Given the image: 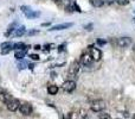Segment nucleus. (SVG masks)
<instances>
[{"mask_svg":"<svg viewBox=\"0 0 135 119\" xmlns=\"http://www.w3.org/2000/svg\"><path fill=\"white\" fill-rule=\"evenodd\" d=\"M10 99H12V96L10 95L9 93H6L5 91L0 89V102H1V104H6Z\"/></svg>","mask_w":135,"mask_h":119,"instance_id":"12","label":"nucleus"},{"mask_svg":"<svg viewBox=\"0 0 135 119\" xmlns=\"http://www.w3.org/2000/svg\"><path fill=\"white\" fill-rule=\"evenodd\" d=\"M73 9H75V11H77V12H82V10L79 9V6L77 5V3H75V1H73Z\"/></svg>","mask_w":135,"mask_h":119,"instance_id":"26","label":"nucleus"},{"mask_svg":"<svg viewBox=\"0 0 135 119\" xmlns=\"http://www.w3.org/2000/svg\"><path fill=\"white\" fill-rule=\"evenodd\" d=\"M25 47H26V45H25V44H24L22 42L14 43V44H13V50H14V51H17V50H20V49H24Z\"/></svg>","mask_w":135,"mask_h":119,"instance_id":"18","label":"nucleus"},{"mask_svg":"<svg viewBox=\"0 0 135 119\" xmlns=\"http://www.w3.org/2000/svg\"><path fill=\"white\" fill-rule=\"evenodd\" d=\"M27 67H28V69H31V70H33L34 64H33V63H28V65H27Z\"/></svg>","mask_w":135,"mask_h":119,"instance_id":"33","label":"nucleus"},{"mask_svg":"<svg viewBox=\"0 0 135 119\" xmlns=\"http://www.w3.org/2000/svg\"><path fill=\"white\" fill-rule=\"evenodd\" d=\"M79 69H81V63H79V61H73V62L70 64V67H69V70H68L69 80H75L76 79Z\"/></svg>","mask_w":135,"mask_h":119,"instance_id":"1","label":"nucleus"},{"mask_svg":"<svg viewBox=\"0 0 135 119\" xmlns=\"http://www.w3.org/2000/svg\"><path fill=\"white\" fill-rule=\"evenodd\" d=\"M73 24L72 23H64V24H58V25H55V26H51L49 29V31H59V30H65V29H69L71 28Z\"/></svg>","mask_w":135,"mask_h":119,"instance_id":"10","label":"nucleus"},{"mask_svg":"<svg viewBox=\"0 0 135 119\" xmlns=\"http://www.w3.org/2000/svg\"><path fill=\"white\" fill-rule=\"evenodd\" d=\"M51 47H52V45H51V44H46V45H44V47H43V48H44V49H43V50H44V51H49V50H50V48H51Z\"/></svg>","mask_w":135,"mask_h":119,"instance_id":"30","label":"nucleus"},{"mask_svg":"<svg viewBox=\"0 0 135 119\" xmlns=\"http://www.w3.org/2000/svg\"><path fill=\"white\" fill-rule=\"evenodd\" d=\"M99 119H113L109 113H100L99 114Z\"/></svg>","mask_w":135,"mask_h":119,"instance_id":"22","label":"nucleus"},{"mask_svg":"<svg viewBox=\"0 0 135 119\" xmlns=\"http://www.w3.org/2000/svg\"><path fill=\"white\" fill-rule=\"evenodd\" d=\"M34 49H36V50H39V49H40V45H34Z\"/></svg>","mask_w":135,"mask_h":119,"instance_id":"35","label":"nucleus"},{"mask_svg":"<svg viewBox=\"0 0 135 119\" xmlns=\"http://www.w3.org/2000/svg\"><path fill=\"white\" fill-rule=\"evenodd\" d=\"M27 50H28V47L26 45L24 49H20V50L14 51V57H16V60H18V61L24 60V57L26 56V51H27Z\"/></svg>","mask_w":135,"mask_h":119,"instance_id":"11","label":"nucleus"},{"mask_svg":"<svg viewBox=\"0 0 135 119\" xmlns=\"http://www.w3.org/2000/svg\"><path fill=\"white\" fill-rule=\"evenodd\" d=\"M104 4H107V5H113V4L115 3V0H103Z\"/></svg>","mask_w":135,"mask_h":119,"instance_id":"29","label":"nucleus"},{"mask_svg":"<svg viewBox=\"0 0 135 119\" xmlns=\"http://www.w3.org/2000/svg\"><path fill=\"white\" fill-rule=\"evenodd\" d=\"M106 107H107L106 102H104L103 100H100V99L94 100V101L91 102V105H90V108H91V111H93V112H97V113L102 112V111H103Z\"/></svg>","mask_w":135,"mask_h":119,"instance_id":"2","label":"nucleus"},{"mask_svg":"<svg viewBox=\"0 0 135 119\" xmlns=\"http://www.w3.org/2000/svg\"><path fill=\"white\" fill-rule=\"evenodd\" d=\"M88 48H89V51H90L89 54L91 56V58H93V61H100L102 58V51L99 48H95L93 44L89 45Z\"/></svg>","mask_w":135,"mask_h":119,"instance_id":"4","label":"nucleus"},{"mask_svg":"<svg viewBox=\"0 0 135 119\" xmlns=\"http://www.w3.org/2000/svg\"><path fill=\"white\" fill-rule=\"evenodd\" d=\"M115 3H117L118 5H121V6H126V5H128L129 0H115Z\"/></svg>","mask_w":135,"mask_h":119,"instance_id":"23","label":"nucleus"},{"mask_svg":"<svg viewBox=\"0 0 135 119\" xmlns=\"http://www.w3.org/2000/svg\"><path fill=\"white\" fill-rule=\"evenodd\" d=\"M6 107H7V110L10 111V112H16V111L19 110V106H20V101L18 99H14V98H12V99H10L9 101L5 104Z\"/></svg>","mask_w":135,"mask_h":119,"instance_id":"5","label":"nucleus"},{"mask_svg":"<svg viewBox=\"0 0 135 119\" xmlns=\"http://www.w3.org/2000/svg\"><path fill=\"white\" fill-rule=\"evenodd\" d=\"M36 34H38V30H32V31L28 32V35H30V36H32V35H36Z\"/></svg>","mask_w":135,"mask_h":119,"instance_id":"32","label":"nucleus"},{"mask_svg":"<svg viewBox=\"0 0 135 119\" xmlns=\"http://www.w3.org/2000/svg\"><path fill=\"white\" fill-rule=\"evenodd\" d=\"M28 57H30L31 60H33V61H38V60H39V56H38L37 54H30Z\"/></svg>","mask_w":135,"mask_h":119,"instance_id":"25","label":"nucleus"},{"mask_svg":"<svg viewBox=\"0 0 135 119\" xmlns=\"http://www.w3.org/2000/svg\"><path fill=\"white\" fill-rule=\"evenodd\" d=\"M133 51H134V54H135V43H134V45H133Z\"/></svg>","mask_w":135,"mask_h":119,"instance_id":"36","label":"nucleus"},{"mask_svg":"<svg viewBox=\"0 0 135 119\" xmlns=\"http://www.w3.org/2000/svg\"><path fill=\"white\" fill-rule=\"evenodd\" d=\"M50 25V23H43L42 24V26H49Z\"/></svg>","mask_w":135,"mask_h":119,"instance_id":"34","label":"nucleus"},{"mask_svg":"<svg viewBox=\"0 0 135 119\" xmlns=\"http://www.w3.org/2000/svg\"><path fill=\"white\" fill-rule=\"evenodd\" d=\"M48 93L50 94V95H56V94L58 93V86H56V85L48 86Z\"/></svg>","mask_w":135,"mask_h":119,"instance_id":"14","label":"nucleus"},{"mask_svg":"<svg viewBox=\"0 0 135 119\" xmlns=\"http://www.w3.org/2000/svg\"><path fill=\"white\" fill-rule=\"evenodd\" d=\"M65 47H66V44H61V45L58 47V51H59V52L64 51V50H65Z\"/></svg>","mask_w":135,"mask_h":119,"instance_id":"28","label":"nucleus"},{"mask_svg":"<svg viewBox=\"0 0 135 119\" xmlns=\"http://www.w3.org/2000/svg\"><path fill=\"white\" fill-rule=\"evenodd\" d=\"M20 10H21V12H22L24 14H27L28 12H31V11H32L30 6H21V7H20Z\"/></svg>","mask_w":135,"mask_h":119,"instance_id":"20","label":"nucleus"},{"mask_svg":"<svg viewBox=\"0 0 135 119\" xmlns=\"http://www.w3.org/2000/svg\"><path fill=\"white\" fill-rule=\"evenodd\" d=\"M19 111L22 116H31L32 113V106L28 104V102H20L19 106Z\"/></svg>","mask_w":135,"mask_h":119,"instance_id":"6","label":"nucleus"},{"mask_svg":"<svg viewBox=\"0 0 135 119\" xmlns=\"http://www.w3.org/2000/svg\"><path fill=\"white\" fill-rule=\"evenodd\" d=\"M62 89L66 93H71L76 89V81L75 80H66L62 85Z\"/></svg>","mask_w":135,"mask_h":119,"instance_id":"3","label":"nucleus"},{"mask_svg":"<svg viewBox=\"0 0 135 119\" xmlns=\"http://www.w3.org/2000/svg\"><path fill=\"white\" fill-rule=\"evenodd\" d=\"M132 44V38L130 37H121L117 41V45L120 48H128Z\"/></svg>","mask_w":135,"mask_h":119,"instance_id":"9","label":"nucleus"},{"mask_svg":"<svg viewBox=\"0 0 135 119\" xmlns=\"http://www.w3.org/2000/svg\"><path fill=\"white\" fill-rule=\"evenodd\" d=\"M59 1H61L65 7H66V6H72V4H73V0H59Z\"/></svg>","mask_w":135,"mask_h":119,"instance_id":"21","label":"nucleus"},{"mask_svg":"<svg viewBox=\"0 0 135 119\" xmlns=\"http://www.w3.org/2000/svg\"><path fill=\"white\" fill-rule=\"evenodd\" d=\"M91 63H93V58H91L90 54L89 52H83L81 56V64L84 65V67H89Z\"/></svg>","mask_w":135,"mask_h":119,"instance_id":"7","label":"nucleus"},{"mask_svg":"<svg viewBox=\"0 0 135 119\" xmlns=\"http://www.w3.org/2000/svg\"><path fill=\"white\" fill-rule=\"evenodd\" d=\"M93 28H94V24H93V23L87 24V25L84 26V29L87 30V31H93Z\"/></svg>","mask_w":135,"mask_h":119,"instance_id":"24","label":"nucleus"},{"mask_svg":"<svg viewBox=\"0 0 135 119\" xmlns=\"http://www.w3.org/2000/svg\"><path fill=\"white\" fill-rule=\"evenodd\" d=\"M71 117H72V114L68 113V114H65V116H63V119H71Z\"/></svg>","mask_w":135,"mask_h":119,"instance_id":"31","label":"nucleus"},{"mask_svg":"<svg viewBox=\"0 0 135 119\" xmlns=\"http://www.w3.org/2000/svg\"><path fill=\"white\" fill-rule=\"evenodd\" d=\"M106 43H107V42H106V41H104V39H97V44H99L100 47L106 45Z\"/></svg>","mask_w":135,"mask_h":119,"instance_id":"27","label":"nucleus"},{"mask_svg":"<svg viewBox=\"0 0 135 119\" xmlns=\"http://www.w3.org/2000/svg\"><path fill=\"white\" fill-rule=\"evenodd\" d=\"M25 16H26V18H27V19H36V18H38L40 16V12H38V11L34 12L33 10H32L31 12H28V13L25 14Z\"/></svg>","mask_w":135,"mask_h":119,"instance_id":"16","label":"nucleus"},{"mask_svg":"<svg viewBox=\"0 0 135 119\" xmlns=\"http://www.w3.org/2000/svg\"><path fill=\"white\" fill-rule=\"evenodd\" d=\"M25 32H26V28H25V26H24V25L18 26V28L14 30L13 36L14 37H21V36H24V35H25Z\"/></svg>","mask_w":135,"mask_h":119,"instance_id":"13","label":"nucleus"},{"mask_svg":"<svg viewBox=\"0 0 135 119\" xmlns=\"http://www.w3.org/2000/svg\"><path fill=\"white\" fill-rule=\"evenodd\" d=\"M26 65H28V63L26 62V61H21V62L18 63V69H19V70H21V69H25Z\"/></svg>","mask_w":135,"mask_h":119,"instance_id":"19","label":"nucleus"},{"mask_svg":"<svg viewBox=\"0 0 135 119\" xmlns=\"http://www.w3.org/2000/svg\"><path fill=\"white\" fill-rule=\"evenodd\" d=\"M0 47H1V55H7L13 50V43L11 42H4Z\"/></svg>","mask_w":135,"mask_h":119,"instance_id":"8","label":"nucleus"},{"mask_svg":"<svg viewBox=\"0 0 135 119\" xmlns=\"http://www.w3.org/2000/svg\"><path fill=\"white\" fill-rule=\"evenodd\" d=\"M17 26H18V23H17V22H14V23H12L11 25L9 26V29H7V31L5 32V36H6V37H9L10 35L12 34V32H14V30L17 29Z\"/></svg>","mask_w":135,"mask_h":119,"instance_id":"15","label":"nucleus"},{"mask_svg":"<svg viewBox=\"0 0 135 119\" xmlns=\"http://www.w3.org/2000/svg\"><path fill=\"white\" fill-rule=\"evenodd\" d=\"M90 3L94 7H101V6L104 5V1L103 0H90Z\"/></svg>","mask_w":135,"mask_h":119,"instance_id":"17","label":"nucleus"},{"mask_svg":"<svg viewBox=\"0 0 135 119\" xmlns=\"http://www.w3.org/2000/svg\"><path fill=\"white\" fill-rule=\"evenodd\" d=\"M133 119H135V114H134V116H133Z\"/></svg>","mask_w":135,"mask_h":119,"instance_id":"37","label":"nucleus"}]
</instances>
